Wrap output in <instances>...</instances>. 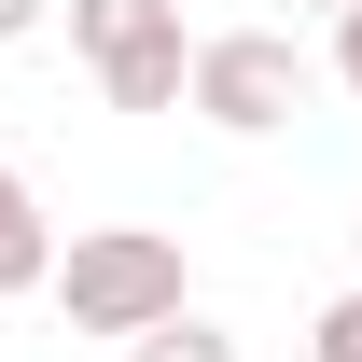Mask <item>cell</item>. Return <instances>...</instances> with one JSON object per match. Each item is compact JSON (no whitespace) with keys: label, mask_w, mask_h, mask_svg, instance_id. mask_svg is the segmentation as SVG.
Instances as JSON below:
<instances>
[{"label":"cell","mask_w":362,"mask_h":362,"mask_svg":"<svg viewBox=\"0 0 362 362\" xmlns=\"http://www.w3.org/2000/svg\"><path fill=\"white\" fill-rule=\"evenodd\" d=\"M307 362H362V293H334V307L307 320Z\"/></svg>","instance_id":"52a82bcc"},{"label":"cell","mask_w":362,"mask_h":362,"mask_svg":"<svg viewBox=\"0 0 362 362\" xmlns=\"http://www.w3.org/2000/svg\"><path fill=\"white\" fill-rule=\"evenodd\" d=\"M181 70H195V42H181V28H153V42L98 56V98H112V112H181Z\"/></svg>","instance_id":"3957f363"},{"label":"cell","mask_w":362,"mask_h":362,"mask_svg":"<svg viewBox=\"0 0 362 362\" xmlns=\"http://www.w3.org/2000/svg\"><path fill=\"white\" fill-rule=\"evenodd\" d=\"M181 112H209L223 139H279L307 112V42L293 28H209L195 70H181Z\"/></svg>","instance_id":"7a4b0ae2"},{"label":"cell","mask_w":362,"mask_h":362,"mask_svg":"<svg viewBox=\"0 0 362 362\" xmlns=\"http://www.w3.org/2000/svg\"><path fill=\"white\" fill-rule=\"evenodd\" d=\"M153 28H181V0H70V42H84V70H98V56H126V42H153Z\"/></svg>","instance_id":"5b68a950"},{"label":"cell","mask_w":362,"mask_h":362,"mask_svg":"<svg viewBox=\"0 0 362 362\" xmlns=\"http://www.w3.org/2000/svg\"><path fill=\"white\" fill-rule=\"evenodd\" d=\"M126 362H237V334L181 307V320H153V334H126Z\"/></svg>","instance_id":"8992f818"},{"label":"cell","mask_w":362,"mask_h":362,"mask_svg":"<svg viewBox=\"0 0 362 362\" xmlns=\"http://www.w3.org/2000/svg\"><path fill=\"white\" fill-rule=\"evenodd\" d=\"M334 84L362 98V0H349V14H334Z\"/></svg>","instance_id":"ba28073f"},{"label":"cell","mask_w":362,"mask_h":362,"mask_svg":"<svg viewBox=\"0 0 362 362\" xmlns=\"http://www.w3.org/2000/svg\"><path fill=\"white\" fill-rule=\"evenodd\" d=\"M42 279H56V223L28 209V181L0 168V293H42Z\"/></svg>","instance_id":"277c9868"},{"label":"cell","mask_w":362,"mask_h":362,"mask_svg":"<svg viewBox=\"0 0 362 362\" xmlns=\"http://www.w3.org/2000/svg\"><path fill=\"white\" fill-rule=\"evenodd\" d=\"M307 14H349V0H307Z\"/></svg>","instance_id":"30bf717a"},{"label":"cell","mask_w":362,"mask_h":362,"mask_svg":"<svg viewBox=\"0 0 362 362\" xmlns=\"http://www.w3.org/2000/svg\"><path fill=\"white\" fill-rule=\"evenodd\" d=\"M42 14H56V0H0V42H28V28H42Z\"/></svg>","instance_id":"9c48e42d"},{"label":"cell","mask_w":362,"mask_h":362,"mask_svg":"<svg viewBox=\"0 0 362 362\" xmlns=\"http://www.w3.org/2000/svg\"><path fill=\"white\" fill-rule=\"evenodd\" d=\"M42 293L70 307V334H153V320L195 307V265H181L168 223H84L70 251H56Z\"/></svg>","instance_id":"6da1fadb"}]
</instances>
